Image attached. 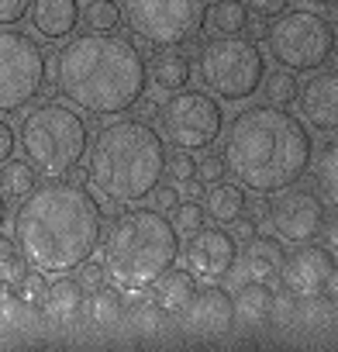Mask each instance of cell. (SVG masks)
<instances>
[{"instance_id": "obj_1", "label": "cell", "mask_w": 338, "mask_h": 352, "mask_svg": "<svg viewBox=\"0 0 338 352\" xmlns=\"http://www.w3.org/2000/svg\"><path fill=\"white\" fill-rule=\"evenodd\" d=\"M104 239L97 197L76 180H49L35 187L14 211V245L32 270L63 276L80 270Z\"/></svg>"}, {"instance_id": "obj_2", "label": "cell", "mask_w": 338, "mask_h": 352, "mask_svg": "<svg viewBox=\"0 0 338 352\" xmlns=\"http://www.w3.org/2000/svg\"><path fill=\"white\" fill-rule=\"evenodd\" d=\"M56 94L93 118H117L142 104L148 63L142 49L117 32H83L56 52Z\"/></svg>"}, {"instance_id": "obj_3", "label": "cell", "mask_w": 338, "mask_h": 352, "mask_svg": "<svg viewBox=\"0 0 338 352\" xmlns=\"http://www.w3.org/2000/svg\"><path fill=\"white\" fill-rule=\"evenodd\" d=\"M221 159L245 190L273 197L307 176L314 162V138L286 107L256 104L235 114Z\"/></svg>"}, {"instance_id": "obj_4", "label": "cell", "mask_w": 338, "mask_h": 352, "mask_svg": "<svg viewBox=\"0 0 338 352\" xmlns=\"http://www.w3.org/2000/svg\"><path fill=\"white\" fill-rule=\"evenodd\" d=\"M166 173V138L142 118L111 121L87 148L90 187L117 204L145 201Z\"/></svg>"}, {"instance_id": "obj_5", "label": "cell", "mask_w": 338, "mask_h": 352, "mask_svg": "<svg viewBox=\"0 0 338 352\" xmlns=\"http://www.w3.org/2000/svg\"><path fill=\"white\" fill-rule=\"evenodd\" d=\"M104 242L107 280L121 294H145L180 259V232L155 208H131L114 218Z\"/></svg>"}, {"instance_id": "obj_6", "label": "cell", "mask_w": 338, "mask_h": 352, "mask_svg": "<svg viewBox=\"0 0 338 352\" xmlns=\"http://www.w3.org/2000/svg\"><path fill=\"white\" fill-rule=\"evenodd\" d=\"M87 148H90L87 121L69 104L56 100L38 104L21 121V152L38 176H49V180L73 176L87 159Z\"/></svg>"}, {"instance_id": "obj_7", "label": "cell", "mask_w": 338, "mask_h": 352, "mask_svg": "<svg viewBox=\"0 0 338 352\" xmlns=\"http://www.w3.org/2000/svg\"><path fill=\"white\" fill-rule=\"evenodd\" d=\"M197 76H201L204 90L214 94L218 100L242 104L259 94L262 76H266V56L252 38L221 35L201 49Z\"/></svg>"}, {"instance_id": "obj_8", "label": "cell", "mask_w": 338, "mask_h": 352, "mask_svg": "<svg viewBox=\"0 0 338 352\" xmlns=\"http://www.w3.org/2000/svg\"><path fill=\"white\" fill-rule=\"evenodd\" d=\"M266 42L276 66L290 73H314L328 66L338 52V32L317 11H283L273 21Z\"/></svg>"}, {"instance_id": "obj_9", "label": "cell", "mask_w": 338, "mask_h": 352, "mask_svg": "<svg viewBox=\"0 0 338 352\" xmlns=\"http://www.w3.org/2000/svg\"><path fill=\"white\" fill-rule=\"evenodd\" d=\"M207 0H121V14L131 35L155 49L190 45L204 32Z\"/></svg>"}, {"instance_id": "obj_10", "label": "cell", "mask_w": 338, "mask_h": 352, "mask_svg": "<svg viewBox=\"0 0 338 352\" xmlns=\"http://www.w3.org/2000/svg\"><path fill=\"white\" fill-rule=\"evenodd\" d=\"M49 80V56L38 38L0 28V114H18L38 94Z\"/></svg>"}, {"instance_id": "obj_11", "label": "cell", "mask_w": 338, "mask_h": 352, "mask_svg": "<svg viewBox=\"0 0 338 352\" xmlns=\"http://www.w3.org/2000/svg\"><path fill=\"white\" fill-rule=\"evenodd\" d=\"M162 121V138L183 148V152H197V148H211L221 135H225V111L221 100L207 90H173L159 111Z\"/></svg>"}, {"instance_id": "obj_12", "label": "cell", "mask_w": 338, "mask_h": 352, "mask_svg": "<svg viewBox=\"0 0 338 352\" xmlns=\"http://www.w3.org/2000/svg\"><path fill=\"white\" fill-rule=\"evenodd\" d=\"M273 208H269V221H273V232L280 242H290V245H304V242H314L321 235V225H324V201L321 194L314 190H304V187H286L280 194H273Z\"/></svg>"}, {"instance_id": "obj_13", "label": "cell", "mask_w": 338, "mask_h": 352, "mask_svg": "<svg viewBox=\"0 0 338 352\" xmlns=\"http://www.w3.org/2000/svg\"><path fill=\"white\" fill-rule=\"evenodd\" d=\"M335 252L324 249V245H314V242H304L297 245L290 256H283L280 263V283L290 297H300V300H314V297H324L335 283Z\"/></svg>"}, {"instance_id": "obj_14", "label": "cell", "mask_w": 338, "mask_h": 352, "mask_svg": "<svg viewBox=\"0 0 338 352\" xmlns=\"http://www.w3.org/2000/svg\"><path fill=\"white\" fill-rule=\"evenodd\" d=\"M238 263V239L225 228H201L187 242V270L201 283H221Z\"/></svg>"}, {"instance_id": "obj_15", "label": "cell", "mask_w": 338, "mask_h": 352, "mask_svg": "<svg viewBox=\"0 0 338 352\" xmlns=\"http://www.w3.org/2000/svg\"><path fill=\"white\" fill-rule=\"evenodd\" d=\"M180 314H183V331H187L190 338H201V342L225 338V335L235 328L232 294H228L225 287H218V283H207L204 290H197Z\"/></svg>"}, {"instance_id": "obj_16", "label": "cell", "mask_w": 338, "mask_h": 352, "mask_svg": "<svg viewBox=\"0 0 338 352\" xmlns=\"http://www.w3.org/2000/svg\"><path fill=\"white\" fill-rule=\"evenodd\" d=\"M304 121L317 131H338V69H314L297 94Z\"/></svg>"}, {"instance_id": "obj_17", "label": "cell", "mask_w": 338, "mask_h": 352, "mask_svg": "<svg viewBox=\"0 0 338 352\" xmlns=\"http://www.w3.org/2000/svg\"><path fill=\"white\" fill-rule=\"evenodd\" d=\"M80 14H83V8L76 0H32V8H28L32 28L49 42H63V38L76 35Z\"/></svg>"}, {"instance_id": "obj_18", "label": "cell", "mask_w": 338, "mask_h": 352, "mask_svg": "<svg viewBox=\"0 0 338 352\" xmlns=\"http://www.w3.org/2000/svg\"><path fill=\"white\" fill-rule=\"evenodd\" d=\"M283 242L273 239V235H252L245 242V252H242V276L245 280H269L273 273H280V263H283Z\"/></svg>"}, {"instance_id": "obj_19", "label": "cell", "mask_w": 338, "mask_h": 352, "mask_svg": "<svg viewBox=\"0 0 338 352\" xmlns=\"http://www.w3.org/2000/svg\"><path fill=\"white\" fill-rule=\"evenodd\" d=\"M197 294V276L190 270H169L166 276H159V283L152 287V304L162 311V314H180L190 297Z\"/></svg>"}, {"instance_id": "obj_20", "label": "cell", "mask_w": 338, "mask_h": 352, "mask_svg": "<svg viewBox=\"0 0 338 352\" xmlns=\"http://www.w3.org/2000/svg\"><path fill=\"white\" fill-rule=\"evenodd\" d=\"M148 76H152V83H155L159 90L173 94V90L190 87L194 63H190V56H187V52H180V49H162V52H155Z\"/></svg>"}, {"instance_id": "obj_21", "label": "cell", "mask_w": 338, "mask_h": 352, "mask_svg": "<svg viewBox=\"0 0 338 352\" xmlns=\"http://www.w3.org/2000/svg\"><path fill=\"white\" fill-rule=\"evenodd\" d=\"M204 211L214 225H235L245 211H249V197H245V187H235V184H211V190L204 194Z\"/></svg>"}, {"instance_id": "obj_22", "label": "cell", "mask_w": 338, "mask_h": 352, "mask_svg": "<svg viewBox=\"0 0 338 352\" xmlns=\"http://www.w3.org/2000/svg\"><path fill=\"white\" fill-rule=\"evenodd\" d=\"M232 304H235V321L262 324V321H269V314L276 307V294L262 280H245V287L232 297Z\"/></svg>"}, {"instance_id": "obj_23", "label": "cell", "mask_w": 338, "mask_h": 352, "mask_svg": "<svg viewBox=\"0 0 338 352\" xmlns=\"http://www.w3.org/2000/svg\"><path fill=\"white\" fill-rule=\"evenodd\" d=\"M42 300H45V314H49L52 321L66 324V321H76V314H80V307H83V287L63 273L56 283L45 287V297H42Z\"/></svg>"}, {"instance_id": "obj_24", "label": "cell", "mask_w": 338, "mask_h": 352, "mask_svg": "<svg viewBox=\"0 0 338 352\" xmlns=\"http://www.w3.org/2000/svg\"><path fill=\"white\" fill-rule=\"evenodd\" d=\"M249 28V8L242 0H214V4L204 11V32L211 38L221 35H245Z\"/></svg>"}, {"instance_id": "obj_25", "label": "cell", "mask_w": 338, "mask_h": 352, "mask_svg": "<svg viewBox=\"0 0 338 352\" xmlns=\"http://www.w3.org/2000/svg\"><path fill=\"white\" fill-rule=\"evenodd\" d=\"M38 187V173L28 159H8L4 166H0V194H4L8 201H25L32 190Z\"/></svg>"}, {"instance_id": "obj_26", "label": "cell", "mask_w": 338, "mask_h": 352, "mask_svg": "<svg viewBox=\"0 0 338 352\" xmlns=\"http://www.w3.org/2000/svg\"><path fill=\"white\" fill-rule=\"evenodd\" d=\"M314 184H317V194L324 204L338 208V138H331L321 155H317V166H314Z\"/></svg>"}, {"instance_id": "obj_27", "label": "cell", "mask_w": 338, "mask_h": 352, "mask_svg": "<svg viewBox=\"0 0 338 352\" xmlns=\"http://www.w3.org/2000/svg\"><path fill=\"white\" fill-rule=\"evenodd\" d=\"M259 90H262L266 104H273V107H290V104H297L300 83H297V73L276 69V73L262 76V87H259Z\"/></svg>"}, {"instance_id": "obj_28", "label": "cell", "mask_w": 338, "mask_h": 352, "mask_svg": "<svg viewBox=\"0 0 338 352\" xmlns=\"http://www.w3.org/2000/svg\"><path fill=\"white\" fill-rule=\"evenodd\" d=\"M80 21L87 25V32H117L124 14H121V4H114V0H90Z\"/></svg>"}, {"instance_id": "obj_29", "label": "cell", "mask_w": 338, "mask_h": 352, "mask_svg": "<svg viewBox=\"0 0 338 352\" xmlns=\"http://www.w3.org/2000/svg\"><path fill=\"white\" fill-rule=\"evenodd\" d=\"M121 290H111V287H100L90 294V318L93 324H114L121 318Z\"/></svg>"}, {"instance_id": "obj_30", "label": "cell", "mask_w": 338, "mask_h": 352, "mask_svg": "<svg viewBox=\"0 0 338 352\" xmlns=\"http://www.w3.org/2000/svg\"><path fill=\"white\" fill-rule=\"evenodd\" d=\"M204 221H207V211H204L197 201H190V197H187V201H180V204H177V211H173V228H177L180 235H187V239H190L194 232H201V228H204Z\"/></svg>"}, {"instance_id": "obj_31", "label": "cell", "mask_w": 338, "mask_h": 352, "mask_svg": "<svg viewBox=\"0 0 338 352\" xmlns=\"http://www.w3.org/2000/svg\"><path fill=\"white\" fill-rule=\"evenodd\" d=\"M45 287H49L45 273H42V270H28V273L21 276V283H18V300H25V304H38V300L45 297Z\"/></svg>"}, {"instance_id": "obj_32", "label": "cell", "mask_w": 338, "mask_h": 352, "mask_svg": "<svg viewBox=\"0 0 338 352\" xmlns=\"http://www.w3.org/2000/svg\"><path fill=\"white\" fill-rule=\"evenodd\" d=\"M166 173L173 176L177 184H187L190 176L197 173V159L190 155V152H183V148H177L173 155H166Z\"/></svg>"}, {"instance_id": "obj_33", "label": "cell", "mask_w": 338, "mask_h": 352, "mask_svg": "<svg viewBox=\"0 0 338 352\" xmlns=\"http://www.w3.org/2000/svg\"><path fill=\"white\" fill-rule=\"evenodd\" d=\"M28 273V263H25V256L14 249L11 256H4L0 259V283L4 287H14L18 290V283H21V276Z\"/></svg>"}, {"instance_id": "obj_34", "label": "cell", "mask_w": 338, "mask_h": 352, "mask_svg": "<svg viewBox=\"0 0 338 352\" xmlns=\"http://www.w3.org/2000/svg\"><path fill=\"white\" fill-rule=\"evenodd\" d=\"M76 283L83 287V294H93V290H100V287H107V270H104V263H83L80 266V273H76Z\"/></svg>"}, {"instance_id": "obj_35", "label": "cell", "mask_w": 338, "mask_h": 352, "mask_svg": "<svg viewBox=\"0 0 338 352\" xmlns=\"http://www.w3.org/2000/svg\"><path fill=\"white\" fill-rule=\"evenodd\" d=\"M197 180L204 184V187H211V184H221L225 176H228V166H225V159H218V155H204L201 162H197Z\"/></svg>"}, {"instance_id": "obj_36", "label": "cell", "mask_w": 338, "mask_h": 352, "mask_svg": "<svg viewBox=\"0 0 338 352\" xmlns=\"http://www.w3.org/2000/svg\"><path fill=\"white\" fill-rule=\"evenodd\" d=\"M148 197H152V208H155V211H162V214H173V211H177V204L183 201V197H180V190H177L173 184H155V190H152Z\"/></svg>"}, {"instance_id": "obj_37", "label": "cell", "mask_w": 338, "mask_h": 352, "mask_svg": "<svg viewBox=\"0 0 338 352\" xmlns=\"http://www.w3.org/2000/svg\"><path fill=\"white\" fill-rule=\"evenodd\" d=\"M32 0H0V28H14L28 18Z\"/></svg>"}, {"instance_id": "obj_38", "label": "cell", "mask_w": 338, "mask_h": 352, "mask_svg": "<svg viewBox=\"0 0 338 352\" xmlns=\"http://www.w3.org/2000/svg\"><path fill=\"white\" fill-rule=\"evenodd\" d=\"M290 4L293 0H245V8H249V14H256V18H280L283 11H290Z\"/></svg>"}, {"instance_id": "obj_39", "label": "cell", "mask_w": 338, "mask_h": 352, "mask_svg": "<svg viewBox=\"0 0 338 352\" xmlns=\"http://www.w3.org/2000/svg\"><path fill=\"white\" fill-rule=\"evenodd\" d=\"M14 148H18V135H14V128H11L8 121H0V166H4V162L14 155Z\"/></svg>"}, {"instance_id": "obj_40", "label": "cell", "mask_w": 338, "mask_h": 352, "mask_svg": "<svg viewBox=\"0 0 338 352\" xmlns=\"http://www.w3.org/2000/svg\"><path fill=\"white\" fill-rule=\"evenodd\" d=\"M321 235H324V249L338 252V214H335V218H324V225H321Z\"/></svg>"}, {"instance_id": "obj_41", "label": "cell", "mask_w": 338, "mask_h": 352, "mask_svg": "<svg viewBox=\"0 0 338 352\" xmlns=\"http://www.w3.org/2000/svg\"><path fill=\"white\" fill-rule=\"evenodd\" d=\"M235 225H238V228H235V239H242V242H249V239H252V235L259 232V228H256V221H252L249 214H242V218H238Z\"/></svg>"}, {"instance_id": "obj_42", "label": "cell", "mask_w": 338, "mask_h": 352, "mask_svg": "<svg viewBox=\"0 0 338 352\" xmlns=\"http://www.w3.org/2000/svg\"><path fill=\"white\" fill-rule=\"evenodd\" d=\"M187 197L190 201H201L204 197V184L197 180V176H190V180H187Z\"/></svg>"}, {"instance_id": "obj_43", "label": "cell", "mask_w": 338, "mask_h": 352, "mask_svg": "<svg viewBox=\"0 0 338 352\" xmlns=\"http://www.w3.org/2000/svg\"><path fill=\"white\" fill-rule=\"evenodd\" d=\"M18 245H14V239H8V235H0V259H4V256H11Z\"/></svg>"}, {"instance_id": "obj_44", "label": "cell", "mask_w": 338, "mask_h": 352, "mask_svg": "<svg viewBox=\"0 0 338 352\" xmlns=\"http://www.w3.org/2000/svg\"><path fill=\"white\" fill-rule=\"evenodd\" d=\"M252 35H256V38H266V35H269V25H266V18L252 25Z\"/></svg>"}, {"instance_id": "obj_45", "label": "cell", "mask_w": 338, "mask_h": 352, "mask_svg": "<svg viewBox=\"0 0 338 352\" xmlns=\"http://www.w3.org/2000/svg\"><path fill=\"white\" fill-rule=\"evenodd\" d=\"M4 221H8V197L0 194V228H4Z\"/></svg>"}, {"instance_id": "obj_46", "label": "cell", "mask_w": 338, "mask_h": 352, "mask_svg": "<svg viewBox=\"0 0 338 352\" xmlns=\"http://www.w3.org/2000/svg\"><path fill=\"white\" fill-rule=\"evenodd\" d=\"M307 4H317V8H338V0H307Z\"/></svg>"}, {"instance_id": "obj_47", "label": "cell", "mask_w": 338, "mask_h": 352, "mask_svg": "<svg viewBox=\"0 0 338 352\" xmlns=\"http://www.w3.org/2000/svg\"><path fill=\"white\" fill-rule=\"evenodd\" d=\"M331 287H338V266H335V283H331Z\"/></svg>"}]
</instances>
